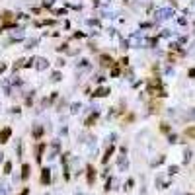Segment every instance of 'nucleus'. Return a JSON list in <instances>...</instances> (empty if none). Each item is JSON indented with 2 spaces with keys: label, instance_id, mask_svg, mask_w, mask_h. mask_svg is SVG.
<instances>
[{
  "label": "nucleus",
  "instance_id": "nucleus-1",
  "mask_svg": "<svg viewBox=\"0 0 195 195\" xmlns=\"http://www.w3.org/2000/svg\"><path fill=\"white\" fill-rule=\"evenodd\" d=\"M170 16H172V10L170 8H162V10L156 12V20H168Z\"/></svg>",
  "mask_w": 195,
  "mask_h": 195
},
{
  "label": "nucleus",
  "instance_id": "nucleus-2",
  "mask_svg": "<svg viewBox=\"0 0 195 195\" xmlns=\"http://www.w3.org/2000/svg\"><path fill=\"white\" fill-rule=\"evenodd\" d=\"M117 166H119V170H121V172L129 170V162H127V158H125V152H123V154H121V156L117 158Z\"/></svg>",
  "mask_w": 195,
  "mask_h": 195
},
{
  "label": "nucleus",
  "instance_id": "nucleus-3",
  "mask_svg": "<svg viewBox=\"0 0 195 195\" xmlns=\"http://www.w3.org/2000/svg\"><path fill=\"white\" fill-rule=\"evenodd\" d=\"M49 182H51V170L45 168V170H43V174H41V183H43V185H47Z\"/></svg>",
  "mask_w": 195,
  "mask_h": 195
},
{
  "label": "nucleus",
  "instance_id": "nucleus-4",
  "mask_svg": "<svg viewBox=\"0 0 195 195\" xmlns=\"http://www.w3.org/2000/svg\"><path fill=\"white\" fill-rule=\"evenodd\" d=\"M33 63H35V68H39V70H45V68H47V64H49L45 59H41V57H39V59H35Z\"/></svg>",
  "mask_w": 195,
  "mask_h": 195
},
{
  "label": "nucleus",
  "instance_id": "nucleus-5",
  "mask_svg": "<svg viewBox=\"0 0 195 195\" xmlns=\"http://www.w3.org/2000/svg\"><path fill=\"white\" fill-rule=\"evenodd\" d=\"M10 129H4V131H0V142H6L8 141V137H10Z\"/></svg>",
  "mask_w": 195,
  "mask_h": 195
},
{
  "label": "nucleus",
  "instance_id": "nucleus-6",
  "mask_svg": "<svg viewBox=\"0 0 195 195\" xmlns=\"http://www.w3.org/2000/svg\"><path fill=\"white\" fill-rule=\"evenodd\" d=\"M94 179H96V172H94L92 166H88V183H90V185L94 183Z\"/></svg>",
  "mask_w": 195,
  "mask_h": 195
},
{
  "label": "nucleus",
  "instance_id": "nucleus-7",
  "mask_svg": "<svg viewBox=\"0 0 195 195\" xmlns=\"http://www.w3.org/2000/svg\"><path fill=\"white\" fill-rule=\"evenodd\" d=\"M100 61H102L104 67H107V64H111V63H113V59H111L109 55H102V57H100Z\"/></svg>",
  "mask_w": 195,
  "mask_h": 195
},
{
  "label": "nucleus",
  "instance_id": "nucleus-8",
  "mask_svg": "<svg viewBox=\"0 0 195 195\" xmlns=\"http://www.w3.org/2000/svg\"><path fill=\"white\" fill-rule=\"evenodd\" d=\"M107 94H109V88H98L94 96H100V98H104V96H107Z\"/></svg>",
  "mask_w": 195,
  "mask_h": 195
},
{
  "label": "nucleus",
  "instance_id": "nucleus-9",
  "mask_svg": "<svg viewBox=\"0 0 195 195\" xmlns=\"http://www.w3.org/2000/svg\"><path fill=\"white\" fill-rule=\"evenodd\" d=\"M21 170H24V172H21V179H27V178H30V166L24 164V168H21Z\"/></svg>",
  "mask_w": 195,
  "mask_h": 195
},
{
  "label": "nucleus",
  "instance_id": "nucleus-10",
  "mask_svg": "<svg viewBox=\"0 0 195 195\" xmlns=\"http://www.w3.org/2000/svg\"><path fill=\"white\" fill-rule=\"evenodd\" d=\"M185 137H189V139H195V127H187V129H185Z\"/></svg>",
  "mask_w": 195,
  "mask_h": 195
},
{
  "label": "nucleus",
  "instance_id": "nucleus-11",
  "mask_svg": "<svg viewBox=\"0 0 195 195\" xmlns=\"http://www.w3.org/2000/svg\"><path fill=\"white\" fill-rule=\"evenodd\" d=\"M98 115H100L98 111H94V113L90 115V117H88V121H86V125H92V123H94V121H96V119H98Z\"/></svg>",
  "mask_w": 195,
  "mask_h": 195
},
{
  "label": "nucleus",
  "instance_id": "nucleus-12",
  "mask_svg": "<svg viewBox=\"0 0 195 195\" xmlns=\"http://www.w3.org/2000/svg\"><path fill=\"white\" fill-rule=\"evenodd\" d=\"M133 185H135L133 179H127V182H125V191H131V189H133Z\"/></svg>",
  "mask_w": 195,
  "mask_h": 195
},
{
  "label": "nucleus",
  "instance_id": "nucleus-13",
  "mask_svg": "<svg viewBox=\"0 0 195 195\" xmlns=\"http://www.w3.org/2000/svg\"><path fill=\"white\" fill-rule=\"evenodd\" d=\"M111 154H113V146H109V148H107V152H105V156H104V162H107V160H109V158H111Z\"/></svg>",
  "mask_w": 195,
  "mask_h": 195
},
{
  "label": "nucleus",
  "instance_id": "nucleus-14",
  "mask_svg": "<svg viewBox=\"0 0 195 195\" xmlns=\"http://www.w3.org/2000/svg\"><path fill=\"white\" fill-rule=\"evenodd\" d=\"M191 156H193V154H191V150L187 148V150H185V154H183V162H189V158H191Z\"/></svg>",
  "mask_w": 195,
  "mask_h": 195
},
{
  "label": "nucleus",
  "instance_id": "nucleus-15",
  "mask_svg": "<svg viewBox=\"0 0 195 195\" xmlns=\"http://www.w3.org/2000/svg\"><path fill=\"white\" fill-rule=\"evenodd\" d=\"M160 131H162V133H170V125H168V123H162V125H160Z\"/></svg>",
  "mask_w": 195,
  "mask_h": 195
},
{
  "label": "nucleus",
  "instance_id": "nucleus-16",
  "mask_svg": "<svg viewBox=\"0 0 195 195\" xmlns=\"http://www.w3.org/2000/svg\"><path fill=\"white\" fill-rule=\"evenodd\" d=\"M168 174H170V176L178 174V166H170V168H168Z\"/></svg>",
  "mask_w": 195,
  "mask_h": 195
},
{
  "label": "nucleus",
  "instance_id": "nucleus-17",
  "mask_svg": "<svg viewBox=\"0 0 195 195\" xmlns=\"http://www.w3.org/2000/svg\"><path fill=\"white\" fill-rule=\"evenodd\" d=\"M187 117H189V119H195V107H193V109H189V111H187Z\"/></svg>",
  "mask_w": 195,
  "mask_h": 195
},
{
  "label": "nucleus",
  "instance_id": "nucleus-18",
  "mask_svg": "<svg viewBox=\"0 0 195 195\" xmlns=\"http://www.w3.org/2000/svg\"><path fill=\"white\" fill-rule=\"evenodd\" d=\"M4 170H6V172H4V174H10V170H12V164H10V162H6V166H4Z\"/></svg>",
  "mask_w": 195,
  "mask_h": 195
},
{
  "label": "nucleus",
  "instance_id": "nucleus-19",
  "mask_svg": "<svg viewBox=\"0 0 195 195\" xmlns=\"http://www.w3.org/2000/svg\"><path fill=\"white\" fill-rule=\"evenodd\" d=\"M168 139H170V142H172V144H174V142H178V135H170Z\"/></svg>",
  "mask_w": 195,
  "mask_h": 195
},
{
  "label": "nucleus",
  "instance_id": "nucleus-20",
  "mask_svg": "<svg viewBox=\"0 0 195 195\" xmlns=\"http://www.w3.org/2000/svg\"><path fill=\"white\" fill-rule=\"evenodd\" d=\"M41 135V127H35L33 129V137H39Z\"/></svg>",
  "mask_w": 195,
  "mask_h": 195
},
{
  "label": "nucleus",
  "instance_id": "nucleus-21",
  "mask_svg": "<svg viewBox=\"0 0 195 195\" xmlns=\"http://www.w3.org/2000/svg\"><path fill=\"white\" fill-rule=\"evenodd\" d=\"M53 80H55V82L61 80V74H59V72H55V74H53Z\"/></svg>",
  "mask_w": 195,
  "mask_h": 195
},
{
  "label": "nucleus",
  "instance_id": "nucleus-22",
  "mask_svg": "<svg viewBox=\"0 0 195 195\" xmlns=\"http://www.w3.org/2000/svg\"><path fill=\"white\" fill-rule=\"evenodd\" d=\"M189 76H193V78H195V68H193V70H189Z\"/></svg>",
  "mask_w": 195,
  "mask_h": 195
},
{
  "label": "nucleus",
  "instance_id": "nucleus-23",
  "mask_svg": "<svg viewBox=\"0 0 195 195\" xmlns=\"http://www.w3.org/2000/svg\"><path fill=\"white\" fill-rule=\"evenodd\" d=\"M27 193H30V191H27V189H24V191H21V195H27Z\"/></svg>",
  "mask_w": 195,
  "mask_h": 195
},
{
  "label": "nucleus",
  "instance_id": "nucleus-24",
  "mask_svg": "<svg viewBox=\"0 0 195 195\" xmlns=\"http://www.w3.org/2000/svg\"><path fill=\"white\" fill-rule=\"evenodd\" d=\"M76 195H86V193H80V191H78V193H76Z\"/></svg>",
  "mask_w": 195,
  "mask_h": 195
},
{
  "label": "nucleus",
  "instance_id": "nucleus-25",
  "mask_svg": "<svg viewBox=\"0 0 195 195\" xmlns=\"http://www.w3.org/2000/svg\"><path fill=\"white\" fill-rule=\"evenodd\" d=\"M185 195H191V193H185Z\"/></svg>",
  "mask_w": 195,
  "mask_h": 195
}]
</instances>
